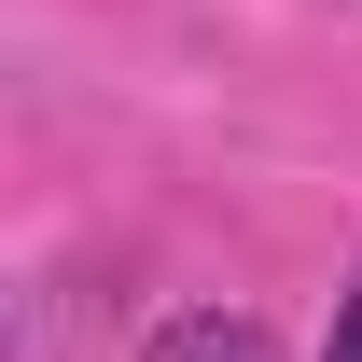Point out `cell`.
I'll return each instance as SVG.
<instances>
[{
    "label": "cell",
    "mask_w": 362,
    "mask_h": 362,
    "mask_svg": "<svg viewBox=\"0 0 362 362\" xmlns=\"http://www.w3.org/2000/svg\"><path fill=\"white\" fill-rule=\"evenodd\" d=\"M139 362H279V334H265L251 307H181V320H168Z\"/></svg>",
    "instance_id": "6da1fadb"
},
{
    "label": "cell",
    "mask_w": 362,
    "mask_h": 362,
    "mask_svg": "<svg viewBox=\"0 0 362 362\" xmlns=\"http://www.w3.org/2000/svg\"><path fill=\"white\" fill-rule=\"evenodd\" d=\"M320 362H362V265H349V293H334V349Z\"/></svg>",
    "instance_id": "7a4b0ae2"
}]
</instances>
